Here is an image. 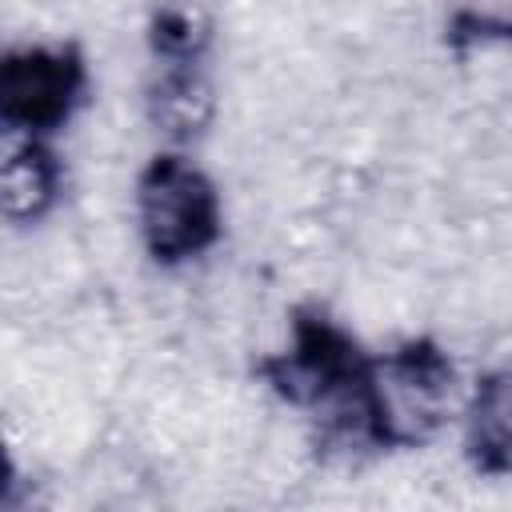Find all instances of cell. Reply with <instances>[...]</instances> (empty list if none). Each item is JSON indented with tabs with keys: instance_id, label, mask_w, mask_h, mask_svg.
<instances>
[{
	"instance_id": "1",
	"label": "cell",
	"mask_w": 512,
	"mask_h": 512,
	"mask_svg": "<svg viewBox=\"0 0 512 512\" xmlns=\"http://www.w3.org/2000/svg\"><path fill=\"white\" fill-rule=\"evenodd\" d=\"M456 408V364L452 356L428 340H404L392 352L368 356L352 440L372 448H420L452 420Z\"/></svg>"
},
{
	"instance_id": "2",
	"label": "cell",
	"mask_w": 512,
	"mask_h": 512,
	"mask_svg": "<svg viewBox=\"0 0 512 512\" xmlns=\"http://www.w3.org/2000/svg\"><path fill=\"white\" fill-rule=\"evenodd\" d=\"M364 368L368 352L360 348V340L312 304L292 312L288 348L260 364L276 396H284L292 408L324 416L344 436H352V412Z\"/></svg>"
},
{
	"instance_id": "3",
	"label": "cell",
	"mask_w": 512,
	"mask_h": 512,
	"mask_svg": "<svg viewBox=\"0 0 512 512\" xmlns=\"http://www.w3.org/2000/svg\"><path fill=\"white\" fill-rule=\"evenodd\" d=\"M136 228L144 252L164 268L204 256L224 232L212 176L176 148L156 152L136 176Z\"/></svg>"
},
{
	"instance_id": "4",
	"label": "cell",
	"mask_w": 512,
	"mask_h": 512,
	"mask_svg": "<svg viewBox=\"0 0 512 512\" xmlns=\"http://www.w3.org/2000/svg\"><path fill=\"white\" fill-rule=\"evenodd\" d=\"M88 92L76 44H24L0 52V136H56Z\"/></svg>"
},
{
	"instance_id": "5",
	"label": "cell",
	"mask_w": 512,
	"mask_h": 512,
	"mask_svg": "<svg viewBox=\"0 0 512 512\" xmlns=\"http://www.w3.org/2000/svg\"><path fill=\"white\" fill-rule=\"evenodd\" d=\"M64 192V164L40 136L16 140L0 156V220L32 224L56 208Z\"/></svg>"
},
{
	"instance_id": "6",
	"label": "cell",
	"mask_w": 512,
	"mask_h": 512,
	"mask_svg": "<svg viewBox=\"0 0 512 512\" xmlns=\"http://www.w3.org/2000/svg\"><path fill=\"white\" fill-rule=\"evenodd\" d=\"M464 452L480 476L512 472V380L504 368L484 372L464 404Z\"/></svg>"
},
{
	"instance_id": "7",
	"label": "cell",
	"mask_w": 512,
	"mask_h": 512,
	"mask_svg": "<svg viewBox=\"0 0 512 512\" xmlns=\"http://www.w3.org/2000/svg\"><path fill=\"white\" fill-rule=\"evenodd\" d=\"M212 80L204 72V60L196 64H156L152 88H148V120L160 136L172 144H184L200 136L212 124Z\"/></svg>"
},
{
	"instance_id": "8",
	"label": "cell",
	"mask_w": 512,
	"mask_h": 512,
	"mask_svg": "<svg viewBox=\"0 0 512 512\" xmlns=\"http://www.w3.org/2000/svg\"><path fill=\"white\" fill-rule=\"evenodd\" d=\"M208 44H212V24L196 4L168 0L152 12L148 48L156 64H196L208 56Z\"/></svg>"
},
{
	"instance_id": "9",
	"label": "cell",
	"mask_w": 512,
	"mask_h": 512,
	"mask_svg": "<svg viewBox=\"0 0 512 512\" xmlns=\"http://www.w3.org/2000/svg\"><path fill=\"white\" fill-rule=\"evenodd\" d=\"M12 480H16V464H12V456H8V444H4V436H0V504L8 500V488H12Z\"/></svg>"
}]
</instances>
